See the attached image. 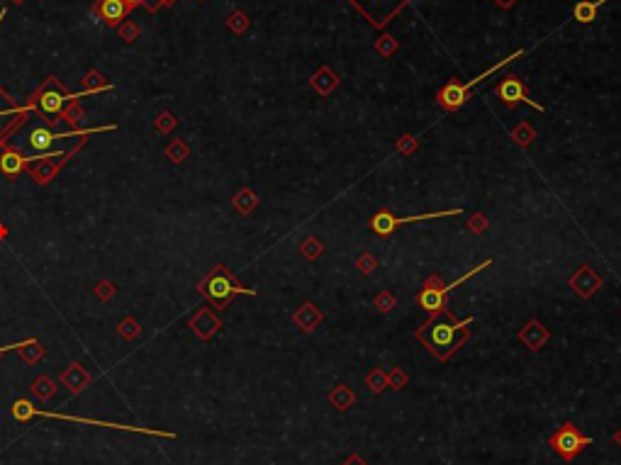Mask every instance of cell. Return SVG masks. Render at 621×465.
Instances as JSON below:
<instances>
[{"mask_svg":"<svg viewBox=\"0 0 621 465\" xmlns=\"http://www.w3.org/2000/svg\"><path fill=\"white\" fill-rule=\"evenodd\" d=\"M32 392L37 395L39 399H49V397H52V392H54V385L49 383L47 378H42V380H37V383L32 385Z\"/></svg>","mask_w":621,"mask_h":465,"instance_id":"obj_30","label":"cell"},{"mask_svg":"<svg viewBox=\"0 0 621 465\" xmlns=\"http://www.w3.org/2000/svg\"><path fill=\"white\" fill-rule=\"evenodd\" d=\"M519 56H524V49H519V52H516V54H509V56H507V59L497 61V66H490L485 73H480V76H477V78H470V81H468V83L448 81L446 86H443L441 91L436 93V102H438V105H441L446 112H456V110H461V107L466 105V102L473 98V88H475L477 83H482V81H485V78H490L492 73H497L502 66H507V63L514 61V59H519Z\"/></svg>","mask_w":621,"mask_h":465,"instance_id":"obj_4","label":"cell"},{"mask_svg":"<svg viewBox=\"0 0 621 465\" xmlns=\"http://www.w3.org/2000/svg\"><path fill=\"white\" fill-rule=\"evenodd\" d=\"M3 115H8V112H0V117H3Z\"/></svg>","mask_w":621,"mask_h":465,"instance_id":"obj_38","label":"cell"},{"mask_svg":"<svg viewBox=\"0 0 621 465\" xmlns=\"http://www.w3.org/2000/svg\"><path fill=\"white\" fill-rule=\"evenodd\" d=\"M512 139H514L516 146H521V149H526V146L531 144V142L536 139V132L531 130L526 122H521L519 127H514V132H512Z\"/></svg>","mask_w":621,"mask_h":465,"instance_id":"obj_23","label":"cell"},{"mask_svg":"<svg viewBox=\"0 0 621 465\" xmlns=\"http://www.w3.org/2000/svg\"><path fill=\"white\" fill-rule=\"evenodd\" d=\"M220 326H222L220 317L212 314L210 310H200L198 314L193 317V321H190V329H193L195 334L200 336V339H210V336L215 334Z\"/></svg>","mask_w":621,"mask_h":465,"instance_id":"obj_16","label":"cell"},{"mask_svg":"<svg viewBox=\"0 0 621 465\" xmlns=\"http://www.w3.org/2000/svg\"><path fill=\"white\" fill-rule=\"evenodd\" d=\"M293 319H295V324H298L300 329L307 331V334H312V331L317 329L319 324H322L324 314H322V312H319L317 307H314L312 303H305L302 307H300V310L293 314Z\"/></svg>","mask_w":621,"mask_h":465,"instance_id":"obj_17","label":"cell"},{"mask_svg":"<svg viewBox=\"0 0 621 465\" xmlns=\"http://www.w3.org/2000/svg\"><path fill=\"white\" fill-rule=\"evenodd\" d=\"M373 305H376L378 312H383V314H388L392 307H395V298H392V293H388V290H383L381 295H378L376 300H373Z\"/></svg>","mask_w":621,"mask_h":465,"instance_id":"obj_29","label":"cell"},{"mask_svg":"<svg viewBox=\"0 0 621 465\" xmlns=\"http://www.w3.org/2000/svg\"><path fill=\"white\" fill-rule=\"evenodd\" d=\"M495 93H497V98H500L502 105H505V107H516L519 102H524V105L534 107V110H539V112L546 110V107L541 105L539 100H534V98H531L529 88H526V83L521 81L519 76H505L495 86Z\"/></svg>","mask_w":621,"mask_h":465,"instance_id":"obj_10","label":"cell"},{"mask_svg":"<svg viewBox=\"0 0 621 465\" xmlns=\"http://www.w3.org/2000/svg\"><path fill=\"white\" fill-rule=\"evenodd\" d=\"M169 154H171V158H174V161H183V146H181V144L171 146Z\"/></svg>","mask_w":621,"mask_h":465,"instance_id":"obj_32","label":"cell"},{"mask_svg":"<svg viewBox=\"0 0 621 465\" xmlns=\"http://www.w3.org/2000/svg\"><path fill=\"white\" fill-rule=\"evenodd\" d=\"M344 465H368V463L363 461V458L358 456V453H351V456H348L346 461H344Z\"/></svg>","mask_w":621,"mask_h":465,"instance_id":"obj_33","label":"cell"},{"mask_svg":"<svg viewBox=\"0 0 621 465\" xmlns=\"http://www.w3.org/2000/svg\"><path fill=\"white\" fill-rule=\"evenodd\" d=\"M490 266H492L490 259L482 261V264H477L475 268H470L468 273H463L461 278L453 280V283H448V285L443 283L441 275H438V273H431L429 278H424L422 290H419V295H417V305L424 312H427V321H431V319H436V317L446 314V312H448V298H451L453 290H456L458 285L466 283L468 278H473L475 273H480V270L490 268ZM427 321H424V324H427Z\"/></svg>","mask_w":621,"mask_h":465,"instance_id":"obj_2","label":"cell"},{"mask_svg":"<svg viewBox=\"0 0 621 465\" xmlns=\"http://www.w3.org/2000/svg\"><path fill=\"white\" fill-rule=\"evenodd\" d=\"M392 49H395V42H392V37H385V42H383V44L378 42V52H381V54H385V56L392 52Z\"/></svg>","mask_w":621,"mask_h":465,"instance_id":"obj_31","label":"cell"},{"mask_svg":"<svg viewBox=\"0 0 621 465\" xmlns=\"http://www.w3.org/2000/svg\"><path fill=\"white\" fill-rule=\"evenodd\" d=\"M13 417L17 422H29L34 417H49V419H63V422H81V424H91V427H102V429H117V432H132V434H156V436H166L174 439L176 434L169 432H159V429H137V427H122V424H110V422H100V419H86V417H73V414H56V412H42L37 409L32 402L27 399H17L13 404Z\"/></svg>","mask_w":621,"mask_h":465,"instance_id":"obj_5","label":"cell"},{"mask_svg":"<svg viewBox=\"0 0 621 465\" xmlns=\"http://www.w3.org/2000/svg\"><path fill=\"white\" fill-rule=\"evenodd\" d=\"M88 132H91V130H88ZM88 132H78V135L73 132V137H86ZM61 137H71V135H56V132H52L49 127L37 125V127H32V130H29L27 142H29V146H32L34 154L49 158V156H63V154H49V151H52V146H54V142L61 139Z\"/></svg>","mask_w":621,"mask_h":465,"instance_id":"obj_11","label":"cell"},{"mask_svg":"<svg viewBox=\"0 0 621 465\" xmlns=\"http://www.w3.org/2000/svg\"><path fill=\"white\" fill-rule=\"evenodd\" d=\"M570 288L575 290V293L580 295L583 300H590L595 293H597L599 288H602V275L597 273L595 268H590V266H580L578 270H575L573 275H570Z\"/></svg>","mask_w":621,"mask_h":465,"instance_id":"obj_12","label":"cell"},{"mask_svg":"<svg viewBox=\"0 0 621 465\" xmlns=\"http://www.w3.org/2000/svg\"><path fill=\"white\" fill-rule=\"evenodd\" d=\"M614 441H617V443H619V446H621V429H619V432H617V434H614Z\"/></svg>","mask_w":621,"mask_h":465,"instance_id":"obj_36","label":"cell"},{"mask_svg":"<svg viewBox=\"0 0 621 465\" xmlns=\"http://www.w3.org/2000/svg\"><path fill=\"white\" fill-rule=\"evenodd\" d=\"M407 383H410V375H407L402 368H392L390 375H388V388H392V390L407 388Z\"/></svg>","mask_w":621,"mask_h":465,"instance_id":"obj_27","label":"cell"},{"mask_svg":"<svg viewBox=\"0 0 621 465\" xmlns=\"http://www.w3.org/2000/svg\"><path fill=\"white\" fill-rule=\"evenodd\" d=\"M456 215H463L461 207H458V210L453 207V210L427 212V215H412V217H397V215H392L388 207H381V210L371 217L368 224H371L373 234H376L378 239H390L400 224H412V222H424V220H438V217H456Z\"/></svg>","mask_w":621,"mask_h":465,"instance_id":"obj_7","label":"cell"},{"mask_svg":"<svg viewBox=\"0 0 621 465\" xmlns=\"http://www.w3.org/2000/svg\"><path fill=\"white\" fill-rule=\"evenodd\" d=\"M495 3H497V5H500V8H502V10H509V8H512V5H514V3H516V0H495Z\"/></svg>","mask_w":621,"mask_h":465,"instance_id":"obj_34","label":"cell"},{"mask_svg":"<svg viewBox=\"0 0 621 465\" xmlns=\"http://www.w3.org/2000/svg\"><path fill=\"white\" fill-rule=\"evenodd\" d=\"M376 266H378V261L373 259V256L368 254V251H361V254H358V259H356V268H358V273H361V275H371L373 270H376Z\"/></svg>","mask_w":621,"mask_h":465,"instance_id":"obj_25","label":"cell"},{"mask_svg":"<svg viewBox=\"0 0 621 465\" xmlns=\"http://www.w3.org/2000/svg\"><path fill=\"white\" fill-rule=\"evenodd\" d=\"M10 349H15V346H5V349H0V353H3V351H10Z\"/></svg>","mask_w":621,"mask_h":465,"instance_id":"obj_37","label":"cell"},{"mask_svg":"<svg viewBox=\"0 0 621 465\" xmlns=\"http://www.w3.org/2000/svg\"><path fill=\"white\" fill-rule=\"evenodd\" d=\"M604 3H609V0H583V3H578L573 8L575 22L588 24V22H592V20H597V10L602 8Z\"/></svg>","mask_w":621,"mask_h":465,"instance_id":"obj_18","label":"cell"},{"mask_svg":"<svg viewBox=\"0 0 621 465\" xmlns=\"http://www.w3.org/2000/svg\"><path fill=\"white\" fill-rule=\"evenodd\" d=\"M73 98H78V96H71V93H66V91H63L61 83H56L54 78H49V81L44 83V86L39 88L37 93H34V102H37V110L42 112V115H47L49 120H56V115H63V112H66L68 102H73Z\"/></svg>","mask_w":621,"mask_h":465,"instance_id":"obj_8","label":"cell"},{"mask_svg":"<svg viewBox=\"0 0 621 465\" xmlns=\"http://www.w3.org/2000/svg\"><path fill=\"white\" fill-rule=\"evenodd\" d=\"M298 251H300V254H302L307 261H317L319 256L324 254V244L317 239V236H307V239H305L302 244L298 246Z\"/></svg>","mask_w":621,"mask_h":465,"instance_id":"obj_22","label":"cell"},{"mask_svg":"<svg viewBox=\"0 0 621 465\" xmlns=\"http://www.w3.org/2000/svg\"><path fill=\"white\" fill-rule=\"evenodd\" d=\"M29 161H44V156H37V154L24 156V154H20V151H15V149H5L3 154H0V171H3L8 178H15Z\"/></svg>","mask_w":621,"mask_h":465,"instance_id":"obj_15","label":"cell"},{"mask_svg":"<svg viewBox=\"0 0 621 465\" xmlns=\"http://www.w3.org/2000/svg\"><path fill=\"white\" fill-rule=\"evenodd\" d=\"M198 3H203V0H198Z\"/></svg>","mask_w":621,"mask_h":465,"instance_id":"obj_39","label":"cell"},{"mask_svg":"<svg viewBox=\"0 0 621 465\" xmlns=\"http://www.w3.org/2000/svg\"><path fill=\"white\" fill-rule=\"evenodd\" d=\"M337 83H339V78L334 76L332 68H327V66H322V68H319V71L312 76V88H314V91H317V93H322V96H329V93H332L334 88H337Z\"/></svg>","mask_w":621,"mask_h":465,"instance_id":"obj_20","label":"cell"},{"mask_svg":"<svg viewBox=\"0 0 621 465\" xmlns=\"http://www.w3.org/2000/svg\"><path fill=\"white\" fill-rule=\"evenodd\" d=\"M475 324V317H468V319H458L453 312H446L436 319L422 324L417 331H414V339L422 341L429 351H431L434 358L438 360H448L456 351H461V346L470 339V326Z\"/></svg>","mask_w":621,"mask_h":465,"instance_id":"obj_1","label":"cell"},{"mask_svg":"<svg viewBox=\"0 0 621 465\" xmlns=\"http://www.w3.org/2000/svg\"><path fill=\"white\" fill-rule=\"evenodd\" d=\"M468 229H470L473 234H485V231L490 229V220H487L482 212H475V215H470V220H468Z\"/></svg>","mask_w":621,"mask_h":465,"instance_id":"obj_26","label":"cell"},{"mask_svg":"<svg viewBox=\"0 0 621 465\" xmlns=\"http://www.w3.org/2000/svg\"><path fill=\"white\" fill-rule=\"evenodd\" d=\"M417 149H419V139H417V137H412V135L400 137V142H397V151H400L402 156H410Z\"/></svg>","mask_w":621,"mask_h":465,"instance_id":"obj_28","label":"cell"},{"mask_svg":"<svg viewBox=\"0 0 621 465\" xmlns=\"http://www.w3.org/2000/svg\"><path fill=\"white\" fill-rule=\"evenodd\" d=\"M130 10L132 8L125 3V0H98L95 8H93V13H95L105 24L117 27V24H120L122 20L130 15Z\"/></svg>","mask_w":621,"mask_h":465,"instance_id":"obj_13","label":"cell"},{"mask_svg":"<svg viewBox=\"0 0 621 465\" xmlns=\"http://www.w3.org/2000/svg\"><path fill=\"white\" fill-rule=\"evenodd\" d=\"M127 5H130V8H135V5H141V3H146V0H125Z\"/></svg>","mask_w":621,"mask_h":465,"instance_id":"obj_35","label":"cell"},{"mask_svg":"<svg viewBox=\"0 0 621 465\" xmlns=\"http://www.w3.org/2000/svg\"><path fill=\"white\" fill-rule=\"evenodd\" d=\"M366 385L373 390V395H381L383 390L388 388V375L383 373L381 368H373L371 373H368V378H366Z\"/></svg>","mask_w":621,"mask_h":465,"instance_id":"obj_24","label":"cell"},{"mask_svg":"<svg viewBox=\"0 0 621 465\" xmlns=\"http://www.w3.org/2000/svg\"><path fill=\"white\" fill-rule=\"evenodd\" d=\"M373 27L383 29L405 5H410V0H348Z\"/></svg>","mask_w":621,"mask_h":465,"instance_id":"obj_9","label":"cell"},{"mask_svg":"<svg viewBox=\"0 0 621 465\" xmlns=\"http://www.w3.org/2000/svg\"><path fill=\"white\" fill-rule=\"evenodd\" d=\"M329 402H332L339 412H346V409L356 402V395H353V390L348 388V385L339 383V385H334V390L329 392Z\"/></svg>","mask_w":621,"mask_h":465,"instance_id":"obj_19","label":"cell"},{"mask_svg":"<svg viewBox=\"0 0 621 465\" xmlns=\"http://www.w3.org/2000/svg\"><path fill=\"white\" fill-rule=\"evenodd\" d=\"M256 205H259V195H256L251 188H241V190L234 195V207L241 212V215H249Z\"/></svg>","mask_w":621,"mask_h":465,"instance_id":"obj_21","label":"cell"},{"mask_svg":"<svg viewBox=\"0 0 621 465\" xmlns=\"http://www.w3.org/2000/svg\"><path fill=\"white\" fill-rule=\"evenodd\" d=\"M198 290L220 310L227 307L236 295H259L256 290L244 288V285L234 278V273H231L229 268H224V266H215V268L210 270V275L200 283Z\"/></svg>","mask_w":621,"mask_h":465,"instance_id":"obj_3","label":"cell"},{"mask_svg":"<svg viewBox=\"0 0 621 465\" xmlns=\"http://www.w3.org/2000/svg\"><path fill=\"white\" fill-rule=\"evenodd\" d=\"M519 339H521V344H526L529 351H541L546 346V341L551 339V331L546 329L539 319H531L529 324L519 331Z\"/></svg>","mask_w":621,"mask_h":465,"instance_id":"obj_14","label":"cell"},{"mask_svg":"<svg viewBox=\"0 0 621 465\" xmlns=\"http://www.w3.org/2000/svg\"><path fill=\"white\" fill-rule=\"evenodd\" d=\"M592 443H595V439L585 436V434L580 432L573 422L560 424V427L555 429V432L551 434V439H549L551 451H553L563 463H573L575 458H578L588 446H592Z\"/></svg>","mask_w":621,"mask_h":465,"instance_id":"obj_6","label":"cell"}]
</instances>
